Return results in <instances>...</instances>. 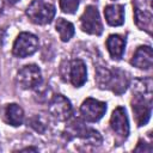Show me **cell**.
I'll return each instance as SVG.
<instances>
[{"mask_svg": "<svg viewBox=\"0 0 153 153\" xmlns=\"http://www.w3.org/2000/svg\"><path fill=\"white\" fill-rule=\"evenodd\" d=\"M97 80H98L99 87L110 88L118 94L126 91L127 85H128L124 72L118 71V69L109 71L108 68H98Z\"/></svg>", "mask_w": 153, "mask_h": 153, "instance_id": "obj_1", "label": "cell"}, {"mask_svg": "<svg viewBox=\"0 0 153 153\" xmlns=\"http://www.w3.org/2000/svg\"><path fill=\"white\" fill-rule=\"evenodd\" d=\"M55 6L43 0H33L26 8L27 18L37 25H45L51 23L55 17Z\"/></svg>", "mask_w": 153, "mask_h": 153, "instance_id": "obj_2", "label": "cell"}, {"mask_svg": "<svg viewBox=\"0 0 153 153\" xmlns=\"http://www.w3.org/2000/svg\"><path fill=\"white\" fill-rule=\"evenodd\" d=\"M37 49H38V38L33 33L22 32L17 36L13 43L12 53L14 56L24 59L35 54Z\"/></svg>", "mask_w": 153, "mask_h": 153, "instance_id": "obj_3", "label": "cell"}, {"mask_svg": "<svg viewBox=\"0 0 153 153\" xmlns=\"http://www.w3.org/2000/svg\"><path fill=\"white\" fill-rule=\"evenodd\" d=\"M135 24L140 30L152 33V7L151 0H133Z\"/></svg>", "mask_w": 153, "mask_h": 153, "instance_id": "obj_4", "label": "cell"}, {"mask_svg": "<svg viewBox=\"0 0 153 153\" xmlns=\"http://www.w3.org/2000/svg\"><path fill=\"white\" fill-rule=\"evenodd\" d=\"M81 30L90 35L99 36L103 32V24L99 17V12L96 6L90 5L85 8L82 16L80 17Z\"/></svg>", "mask_w": 153, "mask_h": 153, "instance_id": "obj_5", "label": "cell"}, {"mask_svg": "<svg viewBox=\"0 0 153 153\" xmlns=\"http://www.w3.org/2000/svg\"><path fill=\"white\" fill-rule=\"evenodd\" d=\"M151 98L152 97H147L143 94H136L131 100V109L139 127L147 124V122L151 118V112H152Z\"/></svg>", "mask_w": 153, "mask_h": 153, "instance_id": "obj_6", "label": "cell"}, {"mask_svg": "<svg viewBox=\"0 0 153 153\" xmlns=\"http://www.w3.org/2000/svg\"><path fill=\"white\" fill-rule=\"evenodd\" d=\"M17 81L22 88H33L42 82V73L38 66L30 63L23 66L18 74Z\"/></svg>", "mask_w": 153, "mask_h": 153, "instance_id": "obj_7", "label": "cell"}, {"mask_svg": "<svg viewBox=\"0 0 153 153\" xmlns=\"http://www.w3.org/2000/svg\"><path fill=\"white\" fill-rule=\"evenodd\" d=\"M105 111H106V103L94 98H86L80 106L81 116L87 122L99 121L104 116Z\"/></svg>", "mask_w": 153, "mask_h": 153, "instance_id": "obj_8", "label": "cell"}, {"mask_svg": "<svg viewBox=\"0 0 153 153\" xmlns=\"http://www.w3.org/2000/svg\"><path fill=\"white\" fill-rule=\"evenodd\" d=\"M110 127L120 136L121 139H127L129 135V121L126 112V109L123 106H117L111 117H110Z\"/></svg>", "mask_w": 153, "mask_h": 153, "instance_id": "obj_9", "label": "cell"}, {"mask_svg": "<svg viewBox=\"0 0 153 153\" xmlns=\"http://www.w3.org/2000/svg\"><path fill=\"white\" fill-rule=\"evenodd\" d=\"M49 112L59 121H66L72 115L71 102L62 94H56L49 103Z\"/></svg>", "mask_w": 153, "mask_h": 153, "instance_id": "obj_10", "label": "cell"}, {"mask_svg": "<svg viewBox=\"0 0 153 153\" xmlns=\"http://www.w3.org/2000/svg\"><path fill=\"white\" fill-rule=\"evenodd\" d=\"M130 63L139 68V69H145V71H148L152 68V65H153V50L149 45H141L139 47L131 60H130Z\"/></svg>", "mask_w": 153, "mask_h": 153, "instance_id": "obj_11", "label": "cell"}, {"mask_svg": "<svg viewBox=\"0 0 153 153\" xmlns=\"http://www.w3.org/2000/svg\"><path fill=\"white\" fill-rule=\"evenodd\" d=\"M87 80L86 65L80 59H74L69 63V81L75 86H82Z\"/></svg>", "mask_w": 153, "mask_h": 153, "instance_id": "obj_12", "label": "cell"}, {"mask_svg": "<svg viewBox=\"0 0 153 153\" xmlns=\"http://www.w3.org/2000/svg\"><path fill=\"white\" fill-rule=\"evenodd\" d=\"M104 16L109 25L120 26L124 23V6L123 5H108L104 8Z\"/></svg>", "mask_w": 153, "mask_h": 153, "instance_id": "obj_13", "label": "cell"}, {"mask_svg": "<svg viewBox=\"0 0 153 153\" xmlns=\"http://www.w3.org/2000/svg\"><path fill=\"white\" fill-rule=\"evenodd\" d=\"M106 48L114 60H120L124 53L126 39L120 35H110L106 39Z\"/></svg>", "mask_w": 153, "mask_h": 153, "instance_id": "obj_14", "label": "cell"}, {"mask_svg": "<svg viewBox=\"0 0 153 153\" xmlns=\"http://www.w3.org/2000/svg\"><path fill=\"white\" fill-rule=\"evenodd\" d=\"M4 120L10 126L18 127L24 121V111L16 103L8 104V105H6V108L4 110Z\"/></svg>", "mask_w": 153, "mask_h": 153, "instance_id": "obj_15", "label": "cell"}, {"mask_svg": "<svg viewBox=\"0 0 153 153\" xmlns=\"http://www.w3.org/2000/svg\"><path fill=\"white\" fill-rule=\"evenodd\" d=\"M55 29L59 32L60 39L62 42H68L74 36V25L63 18H57Z\"/></svg>", "mask_w": 153, "mask_h": 153, "instance_id": "obj_16", "label": "cell"}, {"mask_svg": "<svg viewBox=\"0 0 153 153\" xmlns=\"http://www.w3.org/2000/svg\"><path fill=\"white\" fill-rule=\"evenodd\" d=\"M79 2H80V0H59L61 11L63 13H68V14L75 13V11L78 10Z\"/></svg>", "mask_w": 153, "mask_h": 153, "instance_id": "obj_17", "label": "cell"}, {"mask_svg": "<svg viewBox=\"0 0 153 153\" xmlns=\"http://www.w3.org/2000/svg\"><path fill=\"white\" fill-rule=\"evenodd\" d=\"M29 124H30V127H32L38 133H43L47 128V123L43 121L42 116H38V115L31 117L30 121H29Z\"/></svg>", "mask_w": 153, "mask_h": 153, "instance_id": "obj_18", "label": "cell"}, {"mask_svg": "<svg viewBox=\"0 0 153 153\" xmlns=\"http://www.w3.org/2000/svg\"><path fill=\"white\" fill-rule=\"evenodd\" d=\"M2 41H4V31L0 30V47H1V44H2Z\"/></svg>", "mask_w": 153, "mask_h": 153, "instance_id": "obj_19", "label": "cell"}, {"mask_svg": "<svg viewBox=\"0 0 153 153\" xmlns=\"http://www.w3.org/2000/svg\"><path fill=\"white\" fill-rule=\"evenodd\" d=\"M6 1H7L10 5H14V4H17L19 0H6Z\"/></svg>", "mask_w": 153, "mask_h": 153, "instance_id": "obj_20", "label": "cell"}, {"mask_svg": "<svg viewBox=\"0 0 153 153\" xmlns=\"http://www.w3.org/2000/svg\"><path fill=\"white\" fill-rule=\"evenodd\" d=\"M23 151H37V148H31V147H29V148H24Z\"/></svg>", "mask_w": 153, "mask_h": 153, "instance_id": "obj_21", "label": "cell"}, {"mask_svg": "<svg viewBox=\"0 0 153 153\" xmlns=\"http://www.w3.org/2000/svg\"><path fill=\"white\" fill-rule=\"evenodd\" d=\"M0 14H1V5H0Z\"/></svg>", "mask_w": 153, "mask_h": 153, "instance_id": "obj_22", "label": "cell"}]
</instances>
